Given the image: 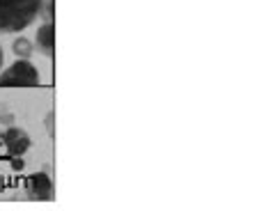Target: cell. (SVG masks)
<instances>
[{
    "instance_id": "6",
    "label": "cell",
    "mask_w": 271,
    "mask_h": 211,
    "mask_svg": "<svg viewBox=\"0 0 271 211\" xmlns=\"http://www.w3.org/2000/svg\"><path fill=\"white\" fill-rule=\"evenodd\" d=\"M0 67H2V46H0Z\"/></svg>"
},
{
    "instance_id": "4",
    "label": "cell",
    "mask_w": 271,
    "mask_h": 211,
    "mask_svg": "<svg viewBox=\"0 0 271 211\" xmlns=\"http://www.w3.org/2000/svg\"><path fill=\"white\" fill-rule=\"evenodd\" d=\"M2 140H5L7 151L12 156H21V154L30 147V138H28V133H23L21 129H9V131H5Z\"/></svg>"
},
{
    "instance_id": "1",
    "label": "cell",
    "mask_w": 271,
    "mask_h": 211,
    "mask_svg": "<svg viewBox=\"0 0 271 211\" xmlns=\"http://www.w3.org/2000/svg\"><path fill=\"white\" fill-rule=\"evenodd\" d=\"M44 0H0V30L21 32L42 12Z\"/></svg>"
},
{
    "instance_id": "5",
    "label": "cell",
    "mask_w": 271,
    "mask_h": 211,
    "mask_svg": "<svg viewBox=\"0 0 271 211\" xmlns=\"http://www.w3.org/2000/svg\"><path fill=\"white\" fill-rule=\"evenodd\" d=\"M53 28L51 26H44L42 30H39V39L44 42V48H46V53H51L53 51Z\"/></svg>"
},
{
    "instance_id": "2",
    "label": "cell",
    "mask_w": 271,
    "mask_h": 211,
    "mask_svg": "<svg viewBox=\"0 0 271 211\" xmlns=\"http://www.w3.org/2000/svg\"><path fill=\"white\" fill-rule=\"evenodd\" d=\"M0 85H5V88H35V85H39V74H37L35 64L18 60L0 76Z\"/></svg>"
},
{
    "instance_id": "3",
    "label": "cell",
    "mask_w": 271,
    "mask_h": 211,
    "mask_svg": "<svg viewBox=\"0 0 271 211\" xmlns=\"http://www.w3.org/2000/svg\"><path fill=\"white\" fill-rule=\"evenodd\" d=\"M26 193L32 200H51L53 197V184L46 172H35L28 177L26 181Z\"/></svg>"
}]
</instances>
